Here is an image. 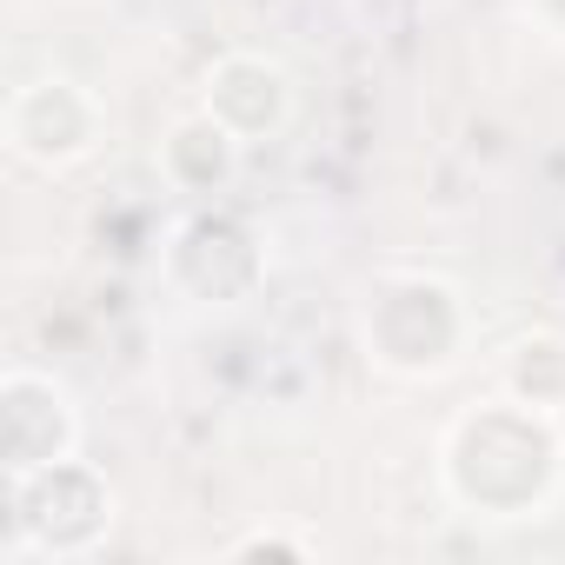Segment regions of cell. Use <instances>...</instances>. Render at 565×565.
Wrapping results in <instances>:
<instances>
[{"mask_svg": "<svg viewBox=\"0 0 565 565\" xmlns=\"http://www.w3.org/2000/svg\"><path fill=\"white\" fill-rule=\"evenodd\" d=\"M558 486V433L552 413L512 399L479 406L446 439V492L472 519H539Z\"/></svg>", "mask_w": 565, "mask_h": 565, "instance_id": "6da1fadb", "label": "cell"}, {"mask_svg": "<svg viewBox=\"0 0 565 565\" xmlns=\"http://www.w3.org/2000/svg\"><path fill=\"white\" fill-rule=\"evenodd\" d=\"M114 532V486L87 459L8 479V558H87Z\"/></svg>", "mask_w": 565, "mask_h": 565, "instance_id": "7a4b0ae2", "label": "cell"}, {"mask_svg": "<svg viewBox=\"0 0 565 565\" xmlns=\"http://www.w3.org/2000/svg\"><path fill=\"white\" fill-rule=\"evenodd\" d=\"M459 340H466V313L446 279H426V273L386 279L366 307V347L393 373H439L459 360Z\"/></svg>", "mask_w": 565, "mask_h": 565, "instance_id": "3957f363", "label": "cell"}, {"mask_svg": "<svg viewBox=\"0 0 565 565\" xmlns=\"http://www.w3.org/2000/svg\"><path fill=\"white\" fill-rule=\"evenodd\" d=\"M74 452H81L74 393L41 366H8L0 373V459H8V479L47 472Z\"/></svg>", "mask_w": 565, "mask_h": 565, "instance_id": "277c9868", "label": "cell"}, {"mask_svg": "<svg viewBox=\"0 0 565 565\" xmlns=\"http://www.w3.org/2000/svg\"><path fill=\"white\" fill-rule=\"evenodd\" d=\"M100 127H107L100 100L67 74H41V81L14 87V100H8V147L41 173L87 160L100 147Z\"/></svg>", "mask_w": 565, "mask_h": 565, "instance_id": "5b68a950", "label": "cell"}, {"mask_svg": "<svg viewBox=\"0 0 565 565\" xmlns=\"http://www.w3.org/2000/svg\"><path fill=\"white\" fill-rule=\"evenodd\" d=\"M206 114L246 147V140H266L287 127L294 114V81L287 67H273L259 54H226L213 74H206Z\"/></svg>", "mask_w": 565, "mask_h": 565, "instance_id": "8992f818", "label": "cell"}, {"mask_svg": "<svg viewBox=\"0 0 565 565\" xmlns=\"http://www.w3.org/2000/svg\"><path fill=\"white\" fill-rule=\"evenodd\" d=\"M233 160H239V140L200 107V114H186L173 134H167V147H160V167H167V180L173 186H186V193H220L226 180H233Z\"/></svg>", "mask_w": 565, "mask_h": 565, "instance_id": "52a82bcc", "label": "cell"}, {"mask_svg": "<svg viewBox=\"0 0 565 565\" xmlns=\"http://www.w3.org/2000/svg\"><path fill=\"white\" fill-rule=\"evenodd\" d=\"M505 386H512V399H525V406H539V413L565 406V340H558V333L519 340L512 360H505Z\"/></svg>", "mask_w": 565, "mask_h": 565, "instance_id": "ba28073f", "label": "cell"}, {"mask_svg": "<svg viewBox=\"0 0 565 565\" xmlns=\"http://www.w3.org/2000/svg\"><path fill=\"white\" fill-rule=\"evenodd\" d=\"M233 558H313V545L279 539V532H253V539H239V545H233Z\"/></svg>", "mask_w": 565, "mask_h": 565, "instance_id": "9c48e42d", "label": "cell"}]
</instances>
